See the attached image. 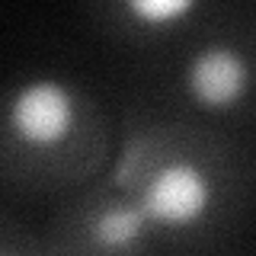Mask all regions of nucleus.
<instances>
[{
    "mask_svg": "<svg viewBox=\"0 0 256 256\" xmlns=\"http://www.w3.org/2000/svg\"><path fill=\"white\" fill-rule=\"evenodd\" d=\"M106 180L141 205L160 246L176 250H212L237 237L256 212L250 141L157 102L125 112Z\"/></svg>",
    "mask_w": 256,
    "mask_h": 256,
    "instance_id": "obj_1",
    "label": "nucleus"
},
{
    "mask_svg": "<svg viewBox=\"0 0 256 256\" xmlns=\"http://www.w3.org/2000/svg\"><path fill=\"white\" fill-rule=\"evenodd\" d=\"M118 150L106 102L77 77L26 70L0 102V182L20 198H61L100 182Z\"/></svg>",
    "mask_w": 256,
    "mask_h": 256,
    "instance_id": "obj_2",
    "label": "nucleus"
},
{
    "mask_svg": "<svg viewBox=\"0 0 256 256\" xmlns=\"http://www.w3.org/2000/svg\"><path fill=\"white\" fill-rule=\"evenodd\" d=\"M228 16L170 54L157 106L244 134L256 128V26Z\"/></svg>",
    "mask_w": 256,
    "mask_h": 256,
    "instance_id": "obj_3",
    "label": "nucleus"
},
{
    "mask_svg": "<svg viewBox=\"0 0 256 256\" xmlns=\"http://www.w3.org/2000/svg\"><path fill=\"white\" fill-rule=\"evenodd\" d=\"M42 237L54 256H154L160 246L141 205L106 176L54 202Z\"/></svg>",
    "mask_w": 256,
    "mask_h": 256,
    "instance_id": "obj_4",
    "label": "nucleus"
},
{
    "mask_svg": "<svg viewBox=\"0 0 256 256\" xmlns=\"http://www.w3.org/2000/svg\"><path fill=\"white\" fill-rule=\"evenodd\" d=\"M224 13H230L224 4L208 0H109L90 6L93 26L112 42L166 54L212 29Z\"/></svg>",
    "mask_w": 256,
    "mask_h": 256,
    "instance_id": "obj_5",
    "label": "nucleus"
},
{
    "mask_svg": "<svg viewBox=\"0 0 256 256\" xmlns=\"http://www.w3.org/2000/svg\"><path fill=\"white\" fill-rule=\"evenodd\" d=\"M0 256H54V253L45 244L42 230H32L16 221L10 212H4V218H0Z\"/></svg>",
    "mask_w": 256,
    "mask_h": 256,
    "instance_id": "obj_6",
    "label": "nucleus"
}]
</instances>
